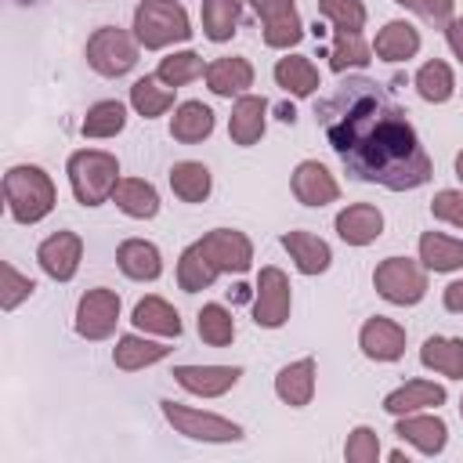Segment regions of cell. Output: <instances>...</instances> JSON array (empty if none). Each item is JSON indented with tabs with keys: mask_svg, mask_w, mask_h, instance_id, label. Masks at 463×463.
Returning <instances> with one entry per match:
<instances>
[{
	"mask_svg": "<svg viewBox=\"0 0 463 463\" xmlns=\"http://www.w3.org/2000/svg\"><path fill=\"white\" fill-rule=\"evenodd\" d=\"M441 304H445V311H452V315H463V279H456V282H449V286H445V293H441Z\"/></svg>",
	"mask_w": 463,
	"mask_h": 463,
	"instance_id": "7dc6e473",
	"label": "cell"
},
{
	"mask_svg": "<svg viewBox=\"0 0 463 463\" xmlns=\"http://www.w3.org/2000/svg\"><path fill=\"white\" fill-rule=\"evenodd\" d=\"M65 174H69V184L80 206H101L112 199L119 184V159L105 148H80L69 156Z\"/></svg>",
	"mask_w": 463,
	"mask_h": 463,
	"instance_id": "3957f363",
	"label": "cell"
},
{
	"mask_svg": "<svg viewBox=\"0 0 463 463\" xmlns=\"http://www.w3.org/2000/svg\"><path fill=\"white\" fill-rule=\"evenodd\" d=\"M376 293L394 307H412L427 297V268L412 257H383L373 271Z\"/></svg>",
	"mask_w": 463,
	"mask_h": 463,
	"instance_id": "5b68a950",
	"label": "cell"
},
{
	"mask_svg": "<svg viewBox=\"0 0 463 463\" xmlns=\"http://www.w3.org/2000/svg\"><path fill=\"white\" fill-rule=\"evenodd\" d=\"M170 376L177 380L181 391L195 398H221L239 383L242 365H174Z\"/></svg>",
	"mask_w": 463,
	"mask_h": 463,
	"instance_id": "2e32d148",
	"label": "cell"
},
{
	"mask_svg": "<svg viewBox=\"0 0 463 463\" xmlns=\"http://www.w3.org/2000/svg\"><path fill=\"white\" fill-rule=\"evenodd\" d=\"M445 43H449V51L456 54V61L463 65V14L445 25Z\"/></svg>",
	"mask_w": 463,
	"mask_h": 463,
	"instance_id": "bcb514c9",
	"label": "cell"
},
{
	"mask_svg": "<svg viewBox=\"0 0 463 463\" xmlns=\"http://www.w3.org/2000/svg\"><path fill=\"white\" fill-rule=\"evenodd\" d=\"M195 329H199V340L210 344V347H228V344L235 340V318H232V311H228L224 304H217V300L199 307Z\"/></svg>",
	"mask_w": 463,
	"mask_h": 463,
	"instance_id": "f35d334b",
	"label": "cell"
},
{
	"mask_svg": "<svg viewBox=\"0 0 463 463\" xmlns=\"http://www.w3.org/2000/svg\"><path fill=\"white\" fill-rule=\"evenodd\" d=\"M394 434L412 445L420 456H441L445 445H449V423L434 412H405V416H394Z\"/></svg>",
	"mask_w": 463,
	"mask_h": 463,
	"instance_id": "5bb4252c",
	"label": "cell"
},
{
	"mask_svg": "<svg viewBox=\"0 0 463 463\" xmlns=\"http://www.w3.org/2000/svg\"><path fill=\"white\" fill-rule=\"evenodd\" d=\"M242 0H203V36L210 43H228L239 29Z\"/></svg>",
	"mask_w": 463,
	"mask_h": 463,
	"instance_id": "e575fe53",
	"label": "cell"
},
{
	"mask_svg": "<svg viewBox=\"0 0 463 463\" xmlns=\"http://www.w3.org/2000/svg\"><path fill=\"white\" fill-rule=\"evenodd\" d=\"M456 177H459V181H463V148H459V152H456Z\"/></svg>",
	"mask_w": 463,
	"mask_h": 463,
	"instance_id": "f907efd6",
	"label": "cell"
},
{
	"mask_svg": "<svg viewBox=\"0 0 463 463\" xmlns=\"http://www.w3.org/2000/svg\"><path fill=\"white\" fill-rule=\"evenodd\" d=\"M195 246L210 257V264L221 275H242L253 264V242L246 232H235V228H213Z\"/></svg>",
	"mask_w": 463,
	"mask_h": 463,
	"instance_id": "8fae6325",
	"label": "cell"
},
{
	"mask_svg": "<svg viewBox=\"0 0 463 463\" xmlns=\"http://www.w3.org/2000/svg\"><path fill=\"white\" fill-rule=\"evenodd\" d=\"M250 7L257 11L264 43L271 51H289L304 40V22L297 14V0H250Z\"/></svg>",
	"mask_w": 463,
	"mask_h": 463,
	"instance_id": "30bf717a",
	"label": "cell"
},
{
	"mask_svg": "<svg viewBox=\"0 0 463 463\" xmlns=\"http://www.w3.org/2000/svg\"><path fill=\"white\" fill-rule=\"evenodd\" d=\"M134 40L145 51H163L170 43L192 40V22L181 0H141L134 7Z\"/></svg>",
	"mask_w": 463,
	"mask_h": 463,
	"instance_id": "277c9868",
	"label": "cell"
},
{
	"mask_svg": "<svg viewBox=\"0 0 463 463\" xmlns=\"http://www.w3.org/2000/svg\"><path fill=\"white\" fill-rule=\"evenodd\" d=\"M333 228L347 246H369L383 235V213L373 203H351L336 213Z\"/></svg>",
	"mask_w": 463,
	"mask_h": 463,
	"instance_id": "e0dca14e",
	"label": "cell"
},
{
	"mask_svg": "<svg viewBox=\"0 0 463 463\" xmlns=\"http://www.w3.org/2000/svg\"><path fill=\"white\" fill-rule=\"evenodd\" d=\"M112 203L119 206V213H127L134 221H152L159 213V192L145 177H119L116 192H112Z\"/></svg>",
	"mask_w": 463,
	"mask_h": 463,
	"instance_id": "83f0119b",
	"label": "cell"
},
{
	"mask_svg": "<svg viewBox=\"0 0 463 463\" xmlns=\"http://www.w3.org/2000/svg\"><path fill=\"white\" fill-rule=\"evenodd\" d=\"M83 260V239L76 232H54L36 246V264L54 282H72Z\"/></svg>",
	"mask_w": 463,
	"mask_h": 463,
	"instance_id": "7c38bea8",
	"label": "cell"
},
{
	"mask_svg": "<svg viewBox=\"0 0 463 463\" xmlns=\"http://www.w3.org/2000/svg\"><path fill=\"white\" fill-rule=\"evenodd\" d=\"M430 213L452 228H463V192L456 188H441L434 199H430Z\"/></svg>",
	"mask_w": 463,
	"mask_h": 463,
	"instance_id": "f6af8a7d",
	"label": "cell"
},
{
	"mask_svg": "<svg viewBox=\"0 0 463 463\" xmlns=\"http://www.w3.org/2000/svg\"><path fill=\"white\" fill-rule=\"evenodd\" d=\"M264 127H268V101L260 94L235 98L232 116H228V137L239 148H250V145H257L264 137Z\"/></svg>",
	"mask_w": 463,
	"mask_h": 463,
	"instance_id": "d6986e66",
	"label": "cell"
},
{
	"mask_svg": "<svg viewBox=\"0 0 463 463\" xmlns=\"http://www.w3.org/2000/svg\"><path fill=\"white\" fill-rule=\"evenodd\" d=\"M271 76H275V83L289 98H311L322 87V76H318V69H315V61L307 54H286V58H279L275 69H271Z\"/></svg>",
	"mask_w": 463,
	"mask_h": 463,
	"instance_id": "4316f807",
	"label": "cell"
},
{
	"mask_svg": "<svg viewBox=\"0 0 463 463\" xmlns=\"http://www.w3.org/2000/svg\"><path fill=\"white\" fill-rule=\"evenodd\" d=\"M391 463H409V456H405L402 449H394V452H391Z\"/></svg>",
	"mask_w": 463,
	"mask_h": 463,
	"instance_id": "681fc988",
	"label": "cell"
},
{
	"mask_svg": "<svg viewBox=\"0 0 463 463\" xmlns=\"http://www.w3.org/2000/svg\"><path fill=\"white\" fill-rule=\"evenodd\" d=\"M4 203L18 224H40L54 210L58 192H54V181L43 166L18 163L4 174Z\"/></svg>",
	"mask_w": 463,
	"mask_h": 463,
	"instance_id": "7a4b0ae2",
	"label": "cell"
},
{
	"mask_svg": "<svg viewBox=\"0 0 463 463\" xmlns=\"http://www.w3.org/2000/svg\"><path fill=\"white\" fill-rule=\"evenodd\" d=\"M137 47H141V43H137L127 29H119V25H101V29H94L90 40H87V65H90L98 76H109V80L127 76V72L137 65Z\"/></svg>",
	"mask_w": 463,
	"mask_h": 463,
	"instance_id": "52a82bcc",
	"label": "cell"
},
{
	"mask_svg": "<svg viewBox=\"0 0 463 463\" xmlns=\"http://www.w3.org/2000/svg\"><path fill=\"white\" fill-rule=\"evenodd\" d=\"M170 188L181 203H206L213 192V174L199 159H181L170 166Z\"/></svg>",
	"mask_w": 463,
	"mask_h": 463,
	"instance_id": "1f68e13d",
	"label": "cell"
},
{
	"mask_svg": "<svg viewBox=\"0 0 463 463\" xmlns=\"http://www.w3.org/2000/svg\"><path fill=\"white\" fill-rule=\"evenodd\" d=\"M445 387L434 380H405L402 387H394L383 398V412L391 416H405V412H423V409H438L445 405Z\"/></svg>",
	"mask_w": 463,
	"mask_h": 463,
	"instance_id": "603a6c76",
	"label": "cell"
},
{
	"mask_svg": "<svg viewBox=\"0 0 463 463\" xmlns=\"http://www.w3.org/2000/svg\"><path fill=\"white\" fill-rule=\"evenodd\" d=\"M459 416H463V398H459Z\"/></svg>",
	"mask_w": 463,
	"mask_h": 463,
	"instance_id": "816d5d0a",
	"label": "cell"
},
{
	"mask_svg": "<svg viewBox=\"0 0 463 463\" xmlns=\"http://www.w3.org/2000/svg\"><path fill=\"white\" fill-rule=\"evenodd\" d=\"M373 61V47L365 43L362 33H336L333 29V47H329V69L347 72V69H365Z\"/></svg>",
	"mask_w": 463,
	"mask_h": 463,
	"instance_id": "74e56055",
	"label": "cell"
},
{
	"mask_svg": "<svg viewBox=\"0 0 463 463\" xmlns=\"http://www.w3.org/2000/svg\"><path fill=\"white\" fill-rule=\"evenodd\" d=\"M279 242H282V250L289 253V260H293V268H297L300 275H322V271H329V264H333L329 242L318 239L315 232H304V228L282 232Z\"/></svg>",
	"mask_w": 463,
	"mask_h": 463,
	"instance_id": "ac0fdd59",
	"label": "cell"
},
{
	"mask_svg": "<svg viewBox=\"0 0 463 463\" xmlns=\"http://www.w3.org/2000/svg\"><path fill=\"white\" fill-rule=\"evenodd\" d=\"M412 87H416V94H420L423 101H430V105H445V101L456 94L452 65L441 61V58L423 61V65L416 69V76H412Z\"/></svg>",
	"mask_w": 463,
	"mask_h": 463,
	"instance_id": "d6a6232c",
	"label": "cell"
},
{
	"mask_svg": "<svg viewBox=\"0 0 463 463\" xmlns=\"http://www.w3.org/2000/svg\"><path fill=\"white\" fill-rule=\"evenodd\" d=\"M119 322V293L109 286H94L76 304V336L83 340H109Z\"/></svg>",
	"mask_w": 463,
	"mask_h": 463,
	"instance_id": "9c48e42d",
	"label": "cell"
},
{
	"mask_svg": "<svg viewBox=\"0 0 463 463\" xmlns=\"http://www.w3.org/2000/svg\"><path fill=\"white\" fill-rule=\"evenodd\" d=\"M116 264L134 282H156L163 275V253L148 239H123L116 246Z\"/></svg>",
	"mask_w": 463,
	"mask_h": 463,
	"instance_id": "7402d4cb",
	"label": "cell"
},
{
	"mask_svg": "<svg viewBox=\"0 0 463 463\" xmlns=\"http://www.w3.org/2000/svg\"><path fill=\"white\" fill-rule=\"evenodd\" d=\"M217 275H221V271L210 264V257H206L195 242L181 250V257H177V286H181L184 293L210 289V286L217 282Z\"/></svg>",
	"mask_w": 463,
	"mask_h": 463,
	"instance_id": "8d00e7d4",
	"label": "cell"
},
{
	"mask_svg": "<svg viewBox=\"0 0 463 463\" xmlns=\"http://www.w3.org/2000/svg\"><path fill=\"white\" fill-rule=\"evenodd\" d=\"M416 250H420V264L427 271L449 275V271L463 268V239H452L445 232H423Z\"/></svg>",
	"mask_w": 463,
	"mask_h": 463,
	"instance_id": "f1b7e54d",
	"label": "cell"
},
{
	"mask_svg": "<svg viewBox=\"0 0 463 463\" xmlns=\"http://www.w3.org/2000/svg\"><path fill=\"white\" fill-rule=\"evenodd\" d=\"M213 134V109L203 101H181L170 116V137L181 145H199Z\"/></svg>",
	"mask_w": 463,
	"mask_h": 463,
	"instance_id": "f546056e",
	"label": "cell"
},
{
	"mask_svg": "<svg viewBox=\"0 0 463 463\" xmlns=\"http://www.w3.org/2000/svg\"><path fill=\"white\" fill-rule=\"evenodd\" d=\"M358 347L369 362H398L405 354V326L387 315H373L358 329Z\"/></svg>",
	"mask_w": 463,
	"mask_h": 463,
	"instance_id": "9a60e30c",
	"label": "cell"
},
{
	"mask_svg": "<svg viewBox=\"0 0 463 463\" xmlns=\"http://www.w3.org/2000/svg\"><path fill=\"white\" fill-rule=\"evenodd\" d=\"M206 72V61H203V54L199 51H174V54H166L159 65H156V76L166 83V87H184V83H192V80H199Z\"/></svg>",
	"mask_w": 463,
	"mask_h": 463,
	"instance_id": "ab89813d",
	"label": "cell"
},
{
	"mask_svg": "<svg viewBox=\"0 0 463 463\" xmlns=\"http://www.w3.org/2000/svg\"><path fill=\"white\" fill-rule=\"evenodd\" d=\"M315 116L329 148L354 181L380 184L387 192H412L430 181L434 163L420 145L409 112L383 83L347 76L315 105Z\"/></svg>",
	"mask_w": 463,
	"mask_h": 463,
	"instance_id": "6da1fadb",
	"label": "cell"
},
{
	"mask_svg": "<svg viewBox=\"0 0 463 463\" xmlns=\"http://www.w3.org/2000/svg\"><path fill=\"white\" fill-rule=\"evenodd\" d=\"M293 311V286L289 275L275 264H264L253 286V322L260 329H282Z\"/></svg>",
	"mask_w": 463,
	"mask_h": 463,
	"instance_id": "ba28073f",
	"label": "cell"
},
{
	"mask_svg": "<svg viewBox=\"0 0 463 463\" xmlns=\"http://www.w3.org/2000/svg\"><path fill=\"white\" fill-rule=\"evenodd\" d=\"M289 188H293V195H297L300 206H318L322 210V206H329V203L340 199V181L318 159H300L293 166V174H289Z\"/></svg>",
	"mask_w": 463,
	"mask_h": 463,
	"instance_id": "4fadbf2b",
	"label": "cell"
},
{
	"mask_svg": "<svg viewBox=\"0 0 463 463\" xmlns=\"http://www.w3.org/2000/svg\"><path fill=\"white\" fill-rule=\"evenodd\" d=\"M123 127H127V105L116 101V98L94 101V105L87 109L83 123H80L83 137H94V141H101V137H116Z\"/></svg>",
	"mask_w": 463,
	"mask_h": 463,
	"instance_id": "d590c367",
	"label": "cell"
},
{
	"mask_svg": "<svg viewBox=\"0 0 463 463\" xmlns=\"http://www.w3.org/2000/svg\"><path fill=\"white\" fill-rule=\"evenodd\" d=\"M420 29L412 25V22H405V18H391V22H383V29L376 33V40H373V54L380 58V61H409V58H416L420 54Z\"/></svg>",
	"mask_w": 463,
	"mask_h": 463,
	"instance_id": "cb8c5ba5",
	"label": "cell"
},
{
	"mask_svg": "<svg viewBox=\"0 0 463 463\" xmlns=\"http://www.w3.org/2000/svg\"><path fill=\"white\" fill-rule=\"evenodd\" d=\"M130 109L145 119H156L174 109V87H166L159 76H141L130 83Z\"/></svg>",
	"mask_w": 463,
	"mask_h": 463,
	"instance_id": "836d02e7",
	"label": "cell"
},
{
	"mask_svg": "<svg viewBox=\"0 0 463 463\" xmlns=\"http://www.w3.org/2000/svg\"><path fill=\"white\" fill-rule=\"evenodd\" d=\"M420 365L438 376L463 380V340L459 336H427L420 347Z\"/></svg>",
	"mask_w": 463,
	"mask_h": 463,
	"instance_id": "4dcf8cb0",
	"label": "cell"
},
{
	"mask_svg": "<svg viewBox=\"0 0 463 463\" xmlns=\"http://www.w3.org/2000/svg\"><path fill=\"white\" fill-rule=\"evenodd\" d=\"M318 14L336 29V33H362L365 29V4L362 0H318Z\"/></svg>",
	"mask_w": 463,
	"mask_h": 463,
	"instance_id": "60d3db41",
	"label": "cell"
},
{
	"mask_svg": "<svg viewBox=\"0 0 463 463\" xmlns=\"http://www.w3.org/2000/svg\"><path fill=\"white\" fill-rule=\"evenodd\" d=\"M130 322H134L141 333H148V336H163V340H177L181 329H184L177 307H174L170 300H163V297H141V300L134 304Z\"/></svg>",
	"mask_w": 463,
	"mask_h": 463,
	"instance_id": "d4e9b609",
	"label": "cell"
},
{
	"mask_svg": "<svg viewBox=\"0 0 463 463\" xmlns=\"http://www.w3.org/2000/svg\"><path fill=\"white\" fill-rule=\"evenodd\" d=\"M315 376H318L315 358H297V362L282 365V369L275 373V394H279V402H286L289 409H304V405H311V398H315V383H318Z\"/></svg>",
	"mask_w": 463,
	"mask_h": 463,
	"instance_id": "ffe728a7",
	"label": "cell"
},
{
	"mask_svg": "<svg viewBox=\"0 0 463 463\" xmlns=\"http://www.w3.org/2000/svg\"><path fill=\"white\" fill-rule=\"evenodd\" d=\"M203 76L217 98H242L253 87V65H250V58H239V54L213 58Z\"/></svg>",
	"mask_w": 463,
	"mask_h": 463,
	"instance_id": "44dd1931",
	"label": "cell"
},
{
	"mask_svg": "<svg viewBox=\"0 0 463 463\" xmlns=\"http://www.w3.org/2000/svg\"><path fill=\"white\" fill-rule=\"evenodd\" d=\"M279 119H282V123H293V119H297V109H293V105H282V109H279Z\"/></svg>",
	"mask_w": 463,
	"mask_h": 463,
	"instance_id": "c3c4849f",
	"label": "cell"
},
{
	"mask_svg": "<svg viewBox=\"0 0 463 463\" xmlns=\"http://www.w3.org/2000/svg\"><path fill=\"white\" fill-rule=\"evenodd\" d=\"M344 459H347V463H376V459H380V434H376L373 427L358 423V427L347 434Z\"/></svg>",
	"mask_w": 463,
	"mask_h": 463,
	"instance_id": "7bdbcfd3",
	"label": "cell"
},
{
	"mask_svg": "<svg viewBox=\"0 0 463 463\" xmlns=\"http://www.w3.org/2000/svg\"><path fill=\"white\" fill-rule=\"evenodd\" d=\"M398 7H405V11H412V14H420L423 22H430V25H449L456 14V0H394Z\"/></svg>",
	"mask_w": 463,
	"mask_h": 463,
	"instance_id": "ee69618b",
	"label": "cell"
},
{
	"mask_svg": "<svg viewBox=\"0 0 463 463\" xmlns=\"http://www.w3.org/2000/svg\"><path fill=\"white\" fill-rule=\"evenodd\" d=\"M0 271H4V289H0V307L4 311H14L22 300H29L33 297V289H36V282L29 279V275H22L11 260H4L0 264Z\"/></svg>",
	"mask_w": 463,
	"mask_h": 463,
	"instance_id": "b9f144b4",
	"label": "cell"
},
{
	"mask_svg": "<svg viewBox=\"0 0 463 463\" xmlns=\"http://www.w3.org/2000/svg\"><path fill=\"white\" fill-rule=\"evenodd\" d=\"M170 354V347L166 344H159V340H148V333H127V336H119L116 340V347H112V362H116V369H123V373H137V369H148V365H156V362H163Z\"/></svg>",
	"mask_w": 463,
	"mask_h": 463,
	"instance_id": "484cf974",
	"label": "cell"
},
{
	"mask_svg": "<svg viewBox=\"0 0 463 463\" xmlns=\"http://www.w3.org/2000/svg\"><path fill=\"white\" fill-rule=\"evenodd\" d=\"M166 423L192 438V441H210V445H224V441H242V427L228 416H217V412H203V409H192V405H181V402H170L163 398L159 402Z\"/></svg>",
	"mask_w": 463,
	"mask_h": 463,
	"instance_id": "8992f818",
	"label": "cell"
}]
</instances>
